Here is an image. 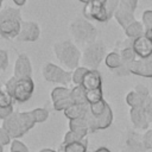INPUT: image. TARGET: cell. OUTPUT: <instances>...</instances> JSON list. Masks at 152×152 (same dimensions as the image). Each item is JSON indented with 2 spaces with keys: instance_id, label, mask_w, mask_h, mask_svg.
Segmentation results:
<instances>
[{
  "instance_id": "21",
  "label": "cell",
  "mask_w": 152,
  "mask_h": 152,
  "mask_svg": "<svg viewBox=\"0 0 152 152\" xmlns=\"http://www.w3.org/2000/svg\"><path fill=\"white\" fill-rule=\"evenodd\" d=\"M146 101L147 100H145L134 90L128 91L126 95V103L129 106V108H144Z\"/></svg>"
},
{
  "instance_id": "32",
  "label": "cell",
  "mask_w": 152,
  "mask_h": 152,
  "mask_svg": "<svg viewBox=\"0 0 152 152\" xmlns=\"http://www.w3.org/2000/svg\"><path fill=\"white\" fill-rule=\"evenodd\" d=\"M86 139V138H84ZM83 138L77 135L76 133L71 132V131H68L65 134H64V138H63V144L62 145H68V144H71V142H76V141H82Z\"/></svg>"
},
{
  "instance_id": "39",
  "label": "cell",
  "mask_w": 152,
  "mask_h": 152,
  "mask_svg": "<svg viewBox=\"0 0 152 152\" xmlns=\"http://www.w3.org/2000/svg\"><path fill=\"white\" fill-rule=\"evenodd\" d=\"M144 110H145V114L147 116V120L150 124H152V97L150 96L144 106Z\"/></svg>"
},
{
  "instance_id": "20",
  "label": "cell",
  "mask_w": 152,
  "mask_h": 152,
  "mask_svg": "<svg viewBox=\"0 0 152 152\" xmlns=\"http://www.w3.org/2000/svg\"><path fill=\"white\" fill-rule=\"evenodd\" d=\"M70 97L74 104H89L86 96V90L82 86H74L71 88Z\"/></svg>"
},
{
  "instance_id": "37",
  "label": "cell",
  "mask_w": 152,
  "mask_h": 152,
  "mask_svg": "<svg viewBox=\"0 0 152 152\" xmlns=\"http://www.w3.org/2000/svg\"><path fill=\"white\" fill-rule=\"evenodd\" d=\"M134 91H137L140 96H142L145 100H147L148 97H150V90H148V88L146 87V86H144V84H141V83H139V84H137L135 87H134V89H133Z\"/></svg>"
},
{
  "instance_id": "9",
  "label": "cell",
  "mask_w": 152,
  "mask_h": 152,
  "mask_svg": "<svg viewBox=\"0 0 152 152\" xmlns=\"http://www.w3.org/2000/svg\"><path fill=\"white\" fill-rule=\"evenodd\" d=\"M8 134L11 138L13 139H18L20 137H23L26 131L19 119V114L18 112H13L8 118H6L5 120H2V126H1Z\"/></svg>"
},
{
  "instance_id": "43",
  "label": "cell",
  "mask_w": 152,
  "mask_h": 152,
  "mask_svg": "<svg viewBox=\"0 0 152 152\" xmlns=\"http://www.w3.org/2000/svg\"><path fill=\"white\" fill-rule=\"evenodd\" d=\"M145 36L150 39V40H152V28H150V30H146V32H145Z\"/></svg>"
},
{
  "instance_id": "33",
  "label": "cell",
  "mask_w": 152,
  "mask_h": 152,
  "mask_svg": "<svg viewBox=\"0 0 152 152\" xmlns=\"http://www.w3.org/2000/svg\"><path fill=\"white\" fill-rule=\"evenodd\" d=\"M10 150H11V152H28L27 146L23 141L18 140V139H13L12 140Z\"/></svg>"
},
{
  "instance_id": "23",
  "label": "cell",
  "mask_w": 152,
  "mask_h": 152,
  "mask_svg": "<svg viewBox=\"0 0 152 152\" xmlns=\"http://www.w3.org/2000/svg\"><path fill=\"white\" fill-rule=\"evenodd\" d=\"M87 148H88V140L86 138L82 141H76V142H71L68 145H62L59 152H87Z\"/></svg>"
},
{
  "instance_id": "18",
  "label": "cell",
  "mask_w": 152,
  "mask_h": 152,
  "mask_svg": "<svg viewBox=\"0 0 152 152\" xmlns=\"http://www.w3.org/2000/svg\"><path fill=\"white\" fill-rule=\"evenodd\" d=\"M88 110H89V104H71L63 113H64V116L66 119L75 120V119L84 116Z\"/></svg>"
},
{
  "instance_id": "11",
  "label": "cell",
  "mask_w": 152,
  "mask_h": 152,
  "mask_svg": "<svg viewBox=\"0 0 152 152\" xmlns=\"http://www.w3.org/2000/svg\"><path fill=\"white\" fill-rule=\"evenodd\" d=\"M13 76L17 78H27L32 76L31 59L26 53H19L13 66Z\"/></svg>"
},
{
  "instance_id": "44",
  "label": "cell",
  "mask_w": 152,
  "mask_h": 152,
  "mask_svg": "<svg viewBox=\"0 0 152 152\" xmlns=\"http://www.w3.org/2000/svg\"><path fill=\"white\" fill-rule=\"evenodd\" d=\"M39 152H57V151H55V150H52V148H43V150H40Z\"/></svg>"
},
{
  "instance_id": "24",
  "label": "cell",
  "mask_w": 152,
  "mask_h": 152,
  "mask_svg": "<svg viewBox=\"0 0 152 152\" xmlns=\"http://www.w3.org/2000/svg\"><path fill=\"white\" fill-rule=\"evenodd\" d=\"M70 93H71V89H69L68 87H56V88H53L52 91H51L52 103L70 97Z\"/></svg>"
},
{
  "instance_id": "45",
  "label": "cell",
  "mask_w": 152,
  "mask_h": 152,
  "mask_svg": "<svg viewBox=\"0 0 152 152\" xmlns=\"http://www.w3.org/2000/svg\"><path fill=\"white\" fill-rule=\"evenodd\" d=\"M78 1H80V2H82V4H84V5H86V4H88V2H90V1H91V0H78Z\"/></svg>"
},
{
  "instance_id": "7",
  "label": "cell",
  "mask_w": 152,
  "mask_h": 152,
  "mask_svg": "<svg viewBox=\"0 0 152 152\" xmlns=\"http://www.w3.org/2000/svg\"><path fill=\"white\" fill-rule=\"evenodd\" d=\"M107 0H91L83 6V17L88 20H96L99 23H106L109 20L106 12Z\"/></svg>"
},
{
  "instance_id": "14",
  "label": "cell",
  "mask_w": 152,
  "mask_h": 152,
  "mask_svg": "<svg viewBox=\"0 0 152 152\" xmlns=\"http://www.w3.org/2000/svg\"><path fill=\"white\" fill-rule=\"evenodd\" d=\"M129 119L138 131H147V127L150 125L147 116L145 114L144 108H131L129 109Z\"/></svg>"
},
{
  "instance_id": "25",
  "label": "cell",
  "mask_w": 152,
  "mask_h": 152,
  "mask_svg": "<svg viewBox=\"0 0 152 152\" xmlns=\"http://www.w3.org/2000/svg\"><path fill=\"white\" fill-rule=\"evenodd\" d=\"M18 114H19V119H20V121H21V124H23V126H24V128L27 133L36 125L32 112L31 110H28V112H18Z\"/></svg>"
},
{
  "instance_id": "2",
  "label": "cell",
  "mask_w": 152,
  "mask_h": 152,
  "mask_svg": "<svg viewBox=\"0 0 152 152\" xmlns=\"http://www.w3.org/2000/svg\"><path fill=\"white\" fill-rule=\"evenodd\" d=\"M21 12L17 7L6 6L0 10V37L5 39H13L20 32Z\"/></svg>"
},
{
  "instance_id": "31",
  "label": "cell",
  "mask_w": 152,
  "mask_h": 152,
  "mask_svg": "<svg viewBox=\"0 0 152 152\" xmlns=\"http://www.w3.org/2000/svg\"><path fill=\"white\" fill-rule=\"evenodd\" d=\"M13 97L7 94L5 90H0V107L1 108H10L13 107Z\"/></svg>"
},
{
  "instance_id": "6",
  "label": "cell",
  "mask_w": 152,
  "mask_h": 152,
  "mask_svg": "<svg viewBox=\"0 0 152 152\" xmlns=\"http://www.w3.org/2000/svg\"><path fill=\"white\" fill-rule=\"evenodd\" d=\"M71 74L72 71L63 69L62 66L50 62L45 63L42 66V76L46 82L50 83L69 86V83L71 82Z\"/></svg>"
},
{
  "instance_id": "1",
  "label": "cell",
  "mask_w": 152,
  "mask_h": 152,
  "mask_svg": "<svg viewBox=\"0 0 152 152\" xmlns=\"http://www.w3.org/2000/svg\"><path fill=\"white\" fill-rule=\"evenodd\" d=\"M52 53L66 70L74 71L81 62V50L71 40H59L52 45Z\"/></svg>"
},
{
  "instance_id": "12",
  "label": "cell",
  "mask_w": 152,
  "mask_h": 152,
  "mask_svg": "<svg viewBox=\"0 0 152 152\" xmlns=\"http://www.w3.org/2000/svg\"><path fill=\"white\" fill-rule=\"evenodd\" d=\"M128 70H129V74H132V75L152 78V59L137 58L134 62H132L128 65Z\"/></svg>"
},
{
  "instance_id": "28",
  "label": "cell",
  "mask_w": 152,
  "mask_h": 152,
  "mask_svg": "<svg viewBox=\"0 0 152 152\" xmlns=\"http://www.w3.org/2000/svg\"><path fill=\"white\" fill-rule=\"evenodd\" d=\"M88 70L89 69L86 68V66H78V68H76L72 71V74H71V82L75 86H81L82 84V81H83V77H84V75L87 74Z\"/></svg>"
},
{
  "instance_id": "5",
  "label": "cell",
  "mask_w": 152,
  "mask_h": 152,
  "mask_svg": "<svg viewBox=\"0 0 152 152\" xmlns=\"http://www.w3.org/2000/svg\"><path fill=\"white\" fill-rule=\"evenodd\" d=\"M106 45L102 40H95L83 46L81 51V63L91 70H97L101 62L106 58Z\"/></svg>"
},
{
  "instance_id": "29",
  "label": "cell",
  "mask_w": 152,
  "mask_h": 152,
  "mask_svg": "<svg viewBox=\"0 0 152 152\" xmlns=\"http://www.w3.org/2000/svg\"><path fill=\"white\" fill-rule=\"evenodd\" d=\"M107 107H108V103L103 99V100H101V101H99L96 103L89 104V110H90V113L94 116H100V115H102L104 113V110L107 109Z\"/></svg>"
},
{
  "instance_id": "10",
  "label": "cell",
  "mask_w": 152,
  "mask_h": 152,
  "mask_svg": "<svg viewBox=\"0 0 152 152\" xmlns=\"http://www.w3.org/2000/svg\"><path fill=\"white\" fill-rule=\"evenodd\" d=\"M40 37V27L34 21H21L20 32L17 36V40L19 42H36Z\"/></svg>"
},
{
  "instance_id": "38",
  "label": "cell",
  "mask_w": 152,
  "mask_h": 152,
  "mask_svg": "<svg viewBox=\"0 0 152 152\" xmlns=\"http://www.w3.org/2000/svg\"><path fill=\"white\" fill-rule=\"evenodd\" d=\"M8 66V53L6 50L0 49V70L5 71Z\"/></svg>"
},
{
  "instance_id": "34",
  "label": "cell",
  "mask_w": 152,
  "mask_h": 152,
  "mask_svg": "<svg viewBox=\"0 0 152 152\" xmlns=\"http://www.w3.org/2000/svg\"><path fill=\"white\" fill-rule=\"evenodd\" d=\"M141 23H142V25L145 27V31L152 28V10H146L142 13Z\"/></svg>"
},
{
  "instance_id": "13",
  "label": "cell",
  "mask_w": 152,
  "mask_h": 152,
  "mask_svg": "<svg viewBox=\"0 0 152 152\" xmlns=\"http://www.w3.org/2000/svg\"><path fill=\"white\" fill-rule=\"evenodd\" d=\"M132 48L139 59H146L152 55V40H150L146 36L134 39Z\"/></svg>"
},
{
  "instance_id": "48",
  "label": "cell",
  "mask_w": 152,
  "mask_h": 152,
  "mask_svg": "<svg viewBox=\"0 0 152 152\" xmlns=\"http://www.w3.org/2000/svg\"><path fill=\"white\" fill-rule=\"evenodd\" d=\"M1 4H2V2H1V1H0V10H1Z\"/></svg>"
},
{
  "instance_id": "47",
  "label": "cell",
  "mask_w": 152,
  "mask_h": 152,
  "mask_svg": "<svg viewBox=\"0 0 152 152\" xmlns=\"http://www.w3.org/2000/svg\"><path fill=\"white\" fill-rule=\"evenodd\" d=\"M148 58H150V59H152V55H151V56H150V57H148Z\"/></svg>"
},
{
  "instance_id": "19",
  "label": "cell",
  "mask_w": 152,
  "mask_h": 152,
  "mask_svg": "<svg viewBox=\"0 0 152 152\" xmlns=\"http://www.w3.org/2000/svg\"><path fill=\"white\" fill-rule=\"evenodd\" d=\"M145 27H144V25H142V23L141 21H133L132 24H129L126 28H125V34H126V37L127 38H129V39H137V38H139V37H142V36H145Z\"/></svg>"
},
{
  "instance_id": "46",
  "label": "cell",
  "mask_w": 152,
  "mask_h": 152,
  "mask_svg": "<svg viewBox=\"0 0 152 152\" xmlns=\"http://www.w3.org/2000/svg\"><path fill=\"white\" fill-rule=\"evenodd\" d=\"M0 152H4V151H2V145H1V144H0Z\"/></svg>"
},
{
  "instance_id": "40",
  "label": "cell",
  "mask_w": 152,
  "mask_h": 152,
  "mask_svg": "<svg viewBox=\"0 0 152 152\" xmlns=\"http://www.w3.org/2000/svg\"><path fill=\"white\" fill-rule=\"evenodd\" d=\"M10 142H12L10 134L2 127H0V144L4 146V145H8Z\"/></svg>"
},
{
  "instance_id": "15",
  "label": "cell",
  "mask_w": 152,
  "mask_h": 152,
  "mask_svg": "<svg viewBox=\"0 0 152 152\" xmlns=\"http://www.w3.org/2000/svg\"><path fill=\"white\" fill-rule=\"evenodd\" d=\"M81 86L84 88V90H93V89L102 88V77H101V74L97 70L89 69L87 71V74L84 75Z\"/></svg>"
},
{
  "instance_id": "22",
  "label": "cell",
  "mask_w": 152,
  "mask_h": 152,
  "mask_svg": "<svg viewBox=\"0 0 152 152\" xmlns=\"http://www.w3.org/2000/svg\"><path fill=\"white\" fill-rule=\"evenodd\" d=\"M104 64L108 69H110L113 71L119 69L122 65V59H121L120 53L118 51H112V52L107 53V56L104 58Z\"/></svg>"
},
{
  "instance_id": "36",
  "label": "cell",
  "mask_w": 152,
  "mask_h": 152,
  "mask_svg": "<svg viewBox=\"0 0 152 152\" xmlns=\"http://www.w3.org/2000/svg\"><path fill=\"white\" fill-rule=\"evenodd\" d=\"M119 6L134 12L138 7V0H119Z\"/></svg>"
},
{
  "instance_id": "35",
  "label": "cell",
  "mask_w": 152,
  "mask_h": 152,
  "mask_svg": "<svg viewBox=\"0 0 152 152\" xmlns=\"http://www.w3.org/2000/svg\"><path fill=\"white\" fill-rule=\"evenodd\" d=\"M141 137H142V146H144L145 151L151 150L152 148V129L145 131V133Z\"/></svg>"
},
{
  "instance_id": "8",
  "label": "cell",
  "mask_w": 152,
  "mask_h": 152,
  "mask_svg": "<svg viewBox=\"0 0 152 152\" xmlns=\"http://www.w3.org/2000/svg\"><path fill=\"white\" fill-rule=\"evenodd\" d=\"M84 116L87 119V122H88L89 132L90 133H94V132L101 131V129H106L113 122V110H112V108H110L109 104H108L107 109L104 110V113L102 115H100V116H94L90 113V110H88Z\"/></svg>"
},
{
  "instance_id": "16",
  "label": "cell",
  "mask_w": 152,
  "mask_h": 152,
  "mask_svg": "<svg viewBox=\"0 0 152 152\" xmlns=\"http://www.w3.org/2000/svg\"><path fill=\"white\" fill-rule=\"evenodd\" d=\"M69 131L76 133L77 135L82 137L83 139L87 138L88 133H90V132H89V126H88L86 116H82V118H78L75 120H69Z\"/></svg>"
},
{
  "instance_id": "41",
  "label": "cell",
  "mask_w": 152,
  "mask_h": 152,
  "mask_svg": "<svg viewBox=\"0 0 152 152\" xmlns=\"http://www.w3.org/2000/svg\"><path fill=\"white\" fill-rule=\"evenodd\" d=\"M12 113H13V107H10V108H1L0 107V119L1 120H5L6 118H8Z\"/></svg>"
},
{
  "instance_id": "26",
  "label": "cell",
  "mask_w": 152,
  "mask_h": 152,
  "mask_svg": "<svg viewBox=\"0 0 152 152\" xmlns=\"http://www.w3.org/2000/svg\"><path fill=\"white\" fill-rule=\"evenodd\" d=\"M119 53H120V56H121L122 64H124V65H127V66H128L132 62H134V61L138 58L132 46L120 49V50H119Z\"/></svg>"
},
{
  "instance_id": "4",
  "label": "cell",
  "mask_w": 152,
  "mask_h": 152,
  "mask_svg": "<svg viewBox=\"0 0 152 152\" xmlns=\"http://www.w3.org/2000/svg\"><path fill=\"white\" fill-rule=\"evenodd\" d=\"M4 90L10 94L15 102L24 103L31 99L34 91V83L31 77L17 78L14 76L10 77L5 82Z\"/></svg>"
},
{
  "instance_id": "27",
  "label": "cell",
  "mask_w": 152,
  "mask_h": 152,
  "mask_svg": "<svg viewBox=\"0 0 152 152\" xmlns=\"http://www.w3.org/2000/svg\"><path fill=\"white\" fill-rule=\"evenodd\" d=\"M86 96H87V101L89 104L96 103V102L103 100L102 88H97V89H93V90H86Z\"/></svg>"
},
{
  "instance_id": "17",
  "label": "cell",
  "mask_w": 152,
  "mask_h": 152,
  "mask_svg": "<svg viewBox=\"0 0 152 152\" xmlns=\"http://www.w3.org/2000/svg\"><path fill=\"white\" fill-rule=\"evenodd\" d=\"M114 19L116 20V23L125 30L129 24H132L133 21H135V18H134V12L129 11V10H126V8H122V7H118L116 12L114 13Z\"/></svg>"
},
{
  "instance_id": "3",
  "label": "cell",
  "mask_w": 152,
  "mask_h": 152,
  "mask_svg": "<svg viewBox=\"0 0 152 152\" xmlns=\"http://www.w3.org/2000/svg\"><path fill=\"white\" fill-rule=\"evenodd\" d=\"M68 31L75 43L82 44L83 46L96 40L97 30L86 18L77 17L68 24Z\"/></svg>"
},
{
  "instance_id": "42",
  "label": "cell",
  "mask_w": 152,
  "mask_h": 152,
  "mask_svg": "<svg viewBox=\"0 0 152 152\" xmlns=\"http://www.w3.org/2000/svg\"><path fill=\"white\" fill-rule=\"evenodd\" d=\"M94 152H112L109 148H107V147H104V146H101V147H99V148H96Z\"/></svg>"
},
{
  "instance_id": "30",
  "label": "cell",
  "mask_w": 152,
  "mask_h": 152,
  "mask_svg": "<svg viewBox=\"0 0 152 152\" xmlns=\"http://www.w3.org/2000/svg\"><path fill=\"white\" fill-rule=\"evenodd\" d=\"M31 112H32L36 124H42V122L46 121L49 118V110L45 108H34Z\"/></svg>"
},
{
  "instance_id": "49",
  "label": "cell",
  "mask_w": 152,
  "mask_h": 152,
  "mask_svg": "<svg viewBox=\"0 0 152 152\" xmlns=\"http://www.w3.org/2000/svg\"><path fill=\"white\" fill-rule=\"evenodd\" d=\"M0 1H1V2H2V0H0Z\"/></svg>"
}]
</instances>
